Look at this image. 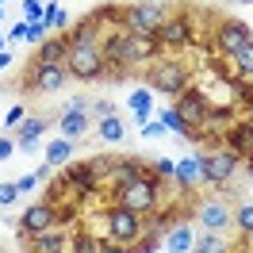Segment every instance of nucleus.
Returning <instances> with one entry per match:
<instances>
[{"mask_svg":"<svg viewBox=\"0 0 253 253\" xmlns=\"http://www.w3.org/2000/svg\"><path fill=\"white\" fill-rule=\"evenodd\" d=\"M142 77H146V84L158 88L161 96H180V92L192 88V69L180 62V58H165V54H161L158 62L146 65Z\"/></svg>","mask_w":253,"mask_h":253,"instance_id":"nucleus-1","label":"nucleus"},{"mask_svg":"<svg viewBox=\"0 0 253 253\" xmlns=\"http://www.w3.org/2000/svg\"><path fill=\"white\" fill-rule=\"evenodd\" d=\"M58 222H77V204L69 200V204H54V200H39V204H31L23 215H19V238L27 234H39V230H50V226H58Z\"/></svg>","mask_w":253,"mask_h":253,"instance_id":"nucleus-2","label":"nucleus"},{"mask_svg":"<svg viewBox=\"0 0 253 253\" xmlns=\"http://www.w3.org/2000/svg\"><path fill=\"white\" fill-rule=\"evenodd\" d=\"M192 222L196 230H211V234H234V204L222 200L219 192H207L192 207Z\"/></svg>","mask_w":253,"mask_h":253,"instance_id":"nucleus-3","label":"nucleus"},{"mask_svg":"<svg viewBox=\"0 0 253 253\" xmlns=\"http://www.w3.org/2000/svg\"><path fill=\"white\" fill-rule=\"evenodd\" d=\"M238 169H242V158H238L234 150H226V146H215V150L200 154V184L211 188V192L226 188L238 176Z\"/></svg>","mask_w":253,"mask_h":253,"instance_id":"nucleus-4","label":"nucleus"},{"mask_svg":"<svg viewBox=\"0 0 253 253\" xmlns=\"http://www.w3.org/2000/svg\"><path fill=\"white\" fill-rule=\"evenodd\" d=\"M161 188H165V180L150 169V173H142L134 184H126V188L115 192V204L130 207V211H138V215H150V211L161 207Z\"/></svg>","mask_w":253,"mask_h":253,"instance_id":"nucleus-5","label":"nucleus"},{"mask_svg":"<svg viewBox=\"0 0 253 253\" xmlns=\"http://www.w3.org/2000/svg\"><path fill=\"white\" fill-rule=\"evenodd\" d=\"M65 69H69V81H77V84H100V81H108V62H104L100 46H69Z\"/></svg>","mask_w":253,"mask_h":253,"instance_id":"nucleus-6","label":"nucleus"},{"mask_svg":"<svg viewBox=\"0 0 253 253\" xmlns=\"http://www.w3.org/2000/svg\"><path fill=\"white\" fill-rule=\"evenodd\" d=\"M165 19H169V4H161V0H138V4L123 8V31L154 35V39H158V31H161Z\"/></svg>","mask_w":253,"mask_h":253,"instance_id":"nucleus-7","label":"nucleus"},{"mask_svg":"<svg viewBox=\"0 0 253 253\" xmlns=\"http://www.w3.org/2000/svg\"><path fill=\"white\" fill-rule=\"evenodd\" d=\"M142 222H146V215H138V211H130V207L111 200V207L104 211V226H108V238H104V242L134 246V242L142 238Z\"/></svg>","mask_w":253,"mask_h":253,"instance_id":"nucleus-8","label":"nucleus"},{"mask_svg":"<svg viewBox=\"0 0 253 253\" xmlns=\"http://www.w3.org/2000/svg\"><path fill=\"white\" fill-rule=\"evenodd\" d=\"M73 230H77V222H58L50 230L19 238V246H23V253H69L73 250Z\"/></svg>","mask_w":253,"mask_h":253,"instance_id":"nucleus-9","label":"nucleus"},{"mask_svg":"<svg viewBox=\"0 0 253 253\" xmlns=\"http://www.w3.org/2000/svg\"><path fill=\"white\" fill-rule=\"evenodd\" d=\"M253 39V31L234 16H219L215 19V27H211V50L219 54V58H230L234 50H242L246 42Z\"/></svg>","mask_w":253,"mask_h":253,"instance_id":"nucleus-10","label":"nucleus"},{"mask_svg":"<svg viewBox=\"0 0 253 253\" xmlns=\"http://www.w3.org/2000/svg\"><path fill=\"white\" fill-rule=\"evenodd\" d=\"M192 39H196L192 12H169V19L161 23V31H158V42L165 50H184V46H192Z\"/></svg>","mask_w":253,"mask_h":253,"instance_id":"nucleus-11","label":"nucleus"},{"mask_svg":"<svg viewBox=\"0 0 253 253\" xmlns=\"http://www.w3.org/2000/svg\"><path fill=\"white\" fill-rule=\"evenodd\" d=\"M161 42L154 35H130L126 31V58H123V69H146L150 62L161 58Z\"/></svg>","mask_w":253,"mask_h":253,"instance_id":"nucleus-12","label":"nucleus"},{"mask_svg":"<svg viewBox=\"0 0 253 253\" xmlns=\"http://www.w3.org/2000/svg\"><path fill=\"white\" fill-rule=\"evenodd\" d=\"M173 111L188 126H200V123H204V115L211 111V100H207V92H200V88H188V92L176 96V108Z\"/></svg>","mask_w":253,"mask_h":253,"instance_id":"nucleus-13","label":"nucleus"},{"mask_svg":"<svg viewBox=\"0 0 253 253\" xmlns=\"http://www.w3.org/2000/svg\"><path fill=\"white\" fill-rule=\"evenodd\" d=\"M104 19H100V12H92V16H84V19H77L73 27H69V46H100V39H104Z\"/></svg>","mask_w":253,"mask_h":253,"instance_id":"nucleus-14","label":"nucleus"},{"mask_svg":"<svg viewBox=\"0 0 253 253\" xmlns=\"http://www.w3.org/2000/svg\"><path fill=\"white\" fill-rule=\"evenodd\" d=\"M65 81H69L65 65H31V73H27V84L35 92H58L65 88Z\"/></svg>","mask_w":253,"mask_h":253,"instance_id":"nucleus-15","label":"nucleus"},{"mask_svg":"<svg viewBox=\"0 0 253 253\" xmlns=\"http://www.w3.org/2000/svg\"><path fill=\"white\" fill-rule=\"evenodd\" d=\"M62 176L69 180V188H73V200H88V196L100 192V180L88 173V165H84V161H69V165L62 169Z\"/></svg>","mask_w":253,"mask_h":253,"instance_id":"nucleus-16","label":"nucleus"},{"mask_svg":"<svg viewBox=\"0 0 253 253\" xmlns=\"http://www.w3.org/2000/svg\"><path fill=\"white\" fill-rule=\"evenodd\" d=\"M69 58V35H50L31 54V65H65Z\"/></svg>","mask_w":253,"mask_h":253,"instance_id":"nucleus-17","label":"nucleus"},{"mask_svg":"<svg viewBox=\"0 0 253 253\" xmlns=\"http://www.w3.org/2000/svg\"><path fill=\"white\" fill-rule=\"evenodd\" d=\"M222 146L234 150L242 161H250L253 158V126L246 123V119H234V123L222 130Z\"/></svg>","mask_w":253,"mask_h":253,"instance_id":"nucleus-18","label":"nucleus"},{"mask_svg":"<svg viewBox=\"0 0 253 253\" xmlns=\"http://www.w3.org/2000/svg\"><path fill=\"white\" fill-rule=\"evenodd\" d=\"M142 173H150V165H146L138 154H130V158H115V173H111V192L126 188V184H134Z\"/></svg>","mask_w":253,"mask_h":253,"instance_id":"nucleus-19","label":"nucleus"},{"mask_svg":"<svg viewBox=\"0 0 253 253\" xmlns=\"http://www.w3.org/2000/svg\"><path fill=\"white\" fill-rule=\"evenodd\" d=\"M58 130H62V138H69V142H81V138L92 130V115H88V111L69 108V111L58 115Z\"/></svg>","mask_w":253,"mask_h":253,"instance_id":"nucleus-20","label":"nucleus"},{"mask_svg":"<svg viewBox=\"0 0 253 253\" xmlns=\"http://www.w3.org/2000/svg\"><path fill=\"white\" fill-rule=\"evenodd\" d=\"M161 242H165V250H169V253H188L192 246H196V226H192V219L184 215L180 222H173L169 234L161 238Z\"/></svg>","mask_w":253,"mask_h":253,"instance_id":"nucleus-21","label":"nucleus"},{"mask_svg":"<svg viewBox=\"0 0 253 253\" xmlns=\"http://www.w3.org/2000/svg\"><path fill=\"white\" fill-rule=\"evenodd\" d=\"M50 115H27L23 126H16V150H35V142L46 134Z\"/></svg>","mask_w":253,"mask_h":253,"instance_id":"nucleus-22","label":"nucleus"},{"mask_svg":"<svg viewBox=\"0 0 253 253\" xmlns=\"http://www.w3.org/2000/svg\"><path fill=\"white\" fill-rule=\"evenodd\" d=\"M192 253H238V242L230 234H211V230H196V246Z\"/></svg>","mask_w":253,"mask_h":253,"instance_id":"nucleus-23","label":"nucleus"},{"mask_svg":"<svg viewBox=\"0 0 253 253\" xmlns=\"http://www.w3.org/2000/svg\"><path fill=\"white\" fill-rule=\"evenodd\" d=\"M226 62L234 65L230 73H234L238 81H253V39H250V42H246L242 50H234V54H230Z\"/></svg>","mask_w":253,"mask_h":253,"instance_id":"nucleus-24","label":"nucleus"},{"mask_svg":"<svg viewBox=\"0 0 253 253\" xmlns=\"http://www.w3.org/2000/svg\"><path fill=\"white\" fill-rule=\"evenodd\" d=\"M115 158H119V154H92V158H84V165H88V173L104 184V180H111V173H115Z\"/></svg>","mask_w":253,"mask_h":253,"instance_id":"nucleus-25","label":"nucleus"},{"mask_svg":"<svg viewBox=\"0 0 253 253\" xmlns=\"http://www.w3.org/2000/svg\"><path fill=\"white\" fill-rule=\"evenodd\" d=\"M123 119L119 115H104V119H96V138H104V142H123Z\"/></svg>","mask_w":253,"mask_h":253,"instance_id":"nucleus-26","label":"nucleus"},{"mask_svg":"<svg viewBox=\"0 0 253 253\" xmlns=\"http://www.w3.org/2000/svg\"><path fill=\"white\" fill-rule=\"evenodd\" d=\"M73 146H77V142L58 138V142L46 150V165H50V169H62V165H69V158H73Z\"/></svg>","mask_w":253,"mask_h":253,"instance_id":"nucleus-27","label":"nucleus"},{"mask_svg":"<svg viewBox=\"0 0 253 253\" xmlns=\"http://www.w3.org/2000/svg\"><path fill=\"white\" fill-rule=\"evenodd\" d=\"M234 230L238 238H253V204H234Z\"/></svg>","mask_w":253,"mask_h":253,"instance_id":"nucleus-28","label":"nucleus"},{"mask_svg":"<svg viewBox=\"0 0 253 253\" xmlns=\"http://www.w3.org/2000/svg\"><path fill=\"white\" fill-rule=\"evenodd\" d=\"M100 250H104V242H100L96 234H88L84 226L73 230V250H69V253H100Z\"/></svg>","mask_w":253,"mask_h":253,"instance_id":"nucleus-29","label":"nucleus"},{"mask_svg":"<svg viewBox=\"0 0 253 253\" xmlns=\"http://www.w3.org/2000/svg\"><path fill=\"white\" fill-rule=\"evenodd\" d=\"M173 180H176V188H192V184L200 180V158L180 161V165H176V173H173Z\"/></svg>","mask_w":253,"mask_h":253,"instance_id":"nucleus-30","label":"nucleus"},{"mask_svg":"<svg viewBox=\"0 0 253 253\" xmlns=\"http://www.w3.org/2000/svg\"><path fill=\"white\" fill-rule=\"evenodd\" d=\"M16 196H19V188H16V184H0V207L16 204Z\"/></svg>","mask_w":253,"mask_h":253,"instance_id":"nucleus-31","label":"nucleus"},{"mask_svg":"<svg viewBox=\"0 0 253 253\" xmlns=\"http://www.w3.org/2000/svg\"><path fill=\"white\" fill-rule=\"evenodd\" d=\"M23 119H27V111H23V108H12L8 115H4V126H19Z\"/></svg>","mask_w":253,"mask_h":253,"instance_id":"nucleus-32","label":"nucleus"},{"mask_svg":"<svg viewBox=\"0 0 253 253\" xmlns=\"http://www.w3.org/2000/svg\"><path fill=\"white\" fill-rule=\"evenodd\" d=\"M92 115H96V119H104V115H115V108H111L108 100H96V104H92Z\"/></svg>","mask_w":253,"mask_h":253,"instance_id":"nucleus-33","label":"nucleus"},{"mask_svg":"<svg viewBox=\"0 0 253 253\" xmlns=\"http://www.w3.org/2000/svg\"><path fill=\"white\" fill-rule=\"evenodd\" d=\"M42 35H46V23H27V39H39V42H42Z\"/></svg>","mask_w":253,"mask_h":253,"instance_id":"nucleus-34","label":"nucleus"},{"mask_svg":"<svg viewBox=\"0 0 253 253\" xmlns=\"http://www.w3.org/2000/svg\"><path fill=\"white\" fill-rule=\"evenodd\" d=\"M154 173H158L161 180H169V176L176 173V165H169V161H158V165H154Z\"/></svg>","mask_w":253,"mask_h":253,"instance_id":"nucleus-35","label":"nucleus"},{"mask_svg":"<svg viewBox=\"0 0 253 253\" xmlns=\"http://www.w3.org/2000/svg\"><path fill=\"white\" fill-rule=\"evenodd\" d=\"M12 150H16V138H0V161L12 158Z\"/></svg>","mask_w":253,"mask_h":253,"instance_id":"nucleus-36","label":"nucleus"},{"mask_svg":"<svg viewBox=\"0 0 253 253\" xmlns=\"http://www.w3.org/2000/svg\"><path fill=\"white\" fill-rule=\"evenodd\" d=\"M23 12H27V16H39V12H42V4H39V0H27V4H23Z\"/></svg>","mask_w":253,"mask_h":253,"instance_id":"nucleus-37","label":"nucleus"},{"mask_svg":"<svg viewBox=\"0 0 253 253\" xmlns=\"http://www.w3.org/2000/svg\"><path fill=\"white\" fill-rule=\"evenodd\" d=\"M100 253H126V246H119V242H104V250Z\"/></svg>","mask_w":253,"mask_h":253,"instance_id":"nucleus-38","label":"nucleus"},{"mask_svg":"<svg viewBox=\"0 0 253 253\" xmlns=\"http://www.w3.org/2000/svg\"><path fill=\"white\" fill-rule=\"evenodd\" d=\"M242 119H246V123L253 126V108H246V111H242Z\"/></svg>","mask_w":253,"mask_h":253,"instance_id":"nucleus-39","label":"nucleus"},{"mask_svg":"<svg viewBox=\"0 0 253 253\" xmlns=\"http://www.w3.org/2000/svg\"><path fill=\"white\" fill-rule=\"evenodd\" d=\"M4 65H8V54H0V69H4Z\"/></svg>","mask_w":253,"mask_h":253,"instance_id":"nucleus-40","label":"nucleus"},{"mask_svg":"<svg viewBox=\"0 0 253 253\" xmlns=\"http://www.w3.org/2000/svg\"><path fill=\"white\" fill-rule=\"evenodd\" d=\"M246 4H253V0H246Z\"/></svg>","mask_w":253,"mask_h":253,"instance_id":"nucleus-41","label":"nucleus"},{"mask_svg":"<svg viewBox=\"0 0 253 253\" xmlns=\"http://www.w3.org/2000/svg\"><path fill=\"white\" fill-rule=\"evenodd\" d=\"M0 253H4V246H0Z\"/></svg>","mask_w":253,"mask_h":253,"instance_id":"nucleus-42","label":"nucleus"}]
</instances>
